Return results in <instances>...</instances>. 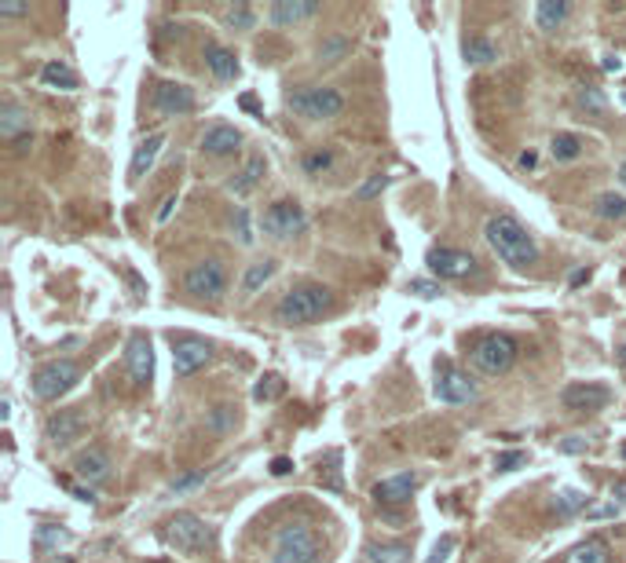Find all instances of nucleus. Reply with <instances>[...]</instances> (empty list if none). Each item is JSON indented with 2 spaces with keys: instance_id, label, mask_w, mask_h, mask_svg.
<instances>
[{
  "instance_id": "nucleus-54",
  "label": "nucleus",
  "mask_w": 626,
  "mask_h": 563,
  "mask_svg": "<svg viewBox=\"0 0 626 563\" xmlns=\"http://www.w3.org/2000/svg\"><path fill=\"white\" fill-rule=\"evenodd\" d=\"M176 205H180V198H176V195H169V198L161 202V209H158V224H165V220L172 216V209H176Z\"/></svg>"
},
{
  "instance_id": "nucleus-18",
  "label": "nucleus",
  "mask_w": 626,
  "mask_h": 563,
  "mask_svg": "<svg viewBox=\"0 0 626 563\" xmlns=\"http://www.w3.org/2000/svg\"><path fill=\"white\" fill-rule=\"evenodd\" d=\"M84 428H88V421H84L81 410H59V414L48 417V425H44V439H48L52 446L63 450V446H70L73 439H81Z\"/></svg>"
},
{
  "instance_id": "nucleus-36",
  "label": "nucleus",
  "mask_w": 626,
  "mask_h": 563,
  "mask_svg": "<svg viewBox=\"0 0 626 563\" xmlns=\"http://www.w3.org/2000/svg\"><path fill=\"white\" fill-rule=\"evenodd\" d=\"M34 541H37V549H41V552H52V549H59V545H66V541H70V530L52 527V523H41V527L34 530Z\"/></svg>"
},
{
  "instance_id": "nucleus-16",
  "label": "nucleus",
  "mask_w": 626,
  "mask_h": 563,
  "mask_svg": "<svg viewBox=\"0 0 626 563\" xmlns=\"http://www.w3.org/2000/svg\"><path fill=\"white\" fill-rule=\"evenodd\" d=\"M111 453L103 450V446H88V450H81L77 457H73V476L81 480V483H88V487H100V483H107L111 480Z\"/></svg>"
},
{
  "instance_id": "nucleus-60",
  "label": "nucleus",
  "mask_w": 626,
  "mask_h": 563,
  "mask_svg": "<svg viewBox=\"0 0 626 563\" xmlns=\"http://www.w3.org/2000/svg\"><path fill=\"white\" fill-rule=\"evenodd\" d=\"M619 183L626 186V161H622V168H619Z\"/></svg>"
},
{
  "instance_id": "nucleus-41",
  "label": "nucleus",
  "mask_w": 626,
  "mask_h": 563,
  "mask_svg": "<svg viewBox=\"0 0 626 563\" xmlns=\"http://www.w3.org/2000/svg\"><path fill=\"white\" fill-rule=\"evenodd\" d=\"M235 421H238V417H235V406H227V403H224V406H213V410H209L206 428H209L213 435H224V432H231V428H235Z\"/></svg>"
},
{
  "instance_id": "nucleus-12",
  "label": "nucleus",
  "mask_w": 626,
  "mask_h": 563,
  "mask_svg": "<svg viewBox=\"0 0 626 563\" xmlns=\"http://www.w3.org/2000/svg\"><path fill=\"white\" fill-rule=\"evenodd\" d=\"M608 403H612V392L604 385H593V381H572L561 392V406L572 410V414H597Z\"/></svg>"
},
{
  "instance_id": "nucleus-23",
  "label": "nucleus",
  "mask_w": 626,
  "mask_h": 563,
  "mask_svg": "<svg viewBox=\"0 0 626 563\" xmlns=\"http://www.w3.org/2000/svg\"><path fill=\"white\" fill-rule=\"evenodd\" d=\"M202 55H206V66H209V73H213L217 81H235V77H238V59H235V52H227L224 44L209 41Z\"/></svg>"
},
{
  "instance_id": "nucleus-33",
  "label": "nucleus",
  "mask_w": 626,
  "mask_h": 563,
  "mask_svg": "<svg viewBox=\"0 0 626 563\" xmlns=\"http://www.w3.org/2000/svg\"><path fill=\"white\" fill-rule=\"evenodd\" d=\"M583 147H586V143H583L575 132H557V136L550 139V150H554L557 161H575V157L583 154Z\"/></svg>"
},
{
  "instance_id": "nucleus-8",
  "label": "nucleus",
  "mask_w": 626,
  "mask_h": 563,
  "mask_svg": "<svg viewBox=\"0 0 626 563\" xmlns=\"http://www.w3.org/2000/svg\"><path fill=\"white\" fill-rule=\"evenodd\" d=\"M432 396L447 406H466V403H477V385L469 381V373H462L451 358H439L436 362V385H432Z\"/></svg>"
},
{
  "instance_id": "nucleus-61",
  "label": "nucleus",
  "mask_w": 626,
  "mask_h": 563,
  "mask_svg": "<svg viewBox=\"0 0 626 563\" xmlns=\"http://www.w3.org/2000/svg\"><path fill=\"white\" fill-rule=\"evenodd\" d=\"M619 358H622V362H626V344H622V348H619Z\"/></svg>"
},
{
  "instance_id": "nucleus-45",
  "label": "nucleus",
  "mask_w": 626,
  "mask_h": 563,
  "mask_svg": "<svg viewBox=\"0 0 626 563\" xmlns=\"http://www.w3.org/2000/svg\"><path fill=\"white\" fill-rule=\"evenodd\" d=\"M407 293H414V297H421V301H432V297H439L443 290L436 286V282H429V278H410V282H407Z\"/></svg>"
},
{
  "instance_id": "nucleus-4",
  "label": "nucleus",
  "mask_w": 626,
  "mask_h": 563,
  "mask_svg": "<svg viewBox=\"0 0 626 563\" xmlns=\"http://www.w3.org/2000/svg\"><path fill=\"white\" fill-rule=\"evenodd\" d=\"M161 538H165L169 549L184 552V556H198V552H209L217 545L213 527L202 516H195V512H176V516H169Z\"/></svg>"
},
{
  "instance_id": "nucleus-51",
  "label": "nucleus",
  "mask_w": 626,
  "mask_h": 563,
  "mask_svg": "<svg viewBox=\"0 0 626 563\" xmlns=\"http://www.w3.org/2000/svg\"><path fill=\"white\" fill-rule=\"evenodd\" d=\"M561 450H564V453H583V450H586V439H583V435H568V439L561 443Z\"/></svg>"
},
{
  "instance_id": "nucleus-14",
  "label": "nucleus",
  "mask_w": 626,
  "mask_h": 563,
  "mask_svg": "<svg viewBox=\"0 0 626 563\" xmlns=\"http://www.w3.org/2000/svg\"><path fill=\"white\" fill-rule=\"evenodd\" d=\"M425 263H429V271H432V274H439V278H447V282L469 278V274L477 271V260H473L469 253H462V249H447V245L429 249Z\"/></svg>"
},
{
  "instance_id": "nucleus-26",
  "label": "nucleus",
  "mask_w": 626,
  "mask_h": 563,
  "mask_svg": "<svg viewBox=\"0 0 626 563\" xmlns=\"http://www.w3.org/2000/svg\"><path fill=\"white\" fill-rule=\"evenodd\" d=\"M363 563H410L407 541H371L363 549Z\"/></svg>"
},
{
  "instance_id": "nucleus-17",
  "label": "nucleus",
  "mask_w": 626,
  "mask_h": 563,
  "mask_svg": "<svg viewBox=\"0 0 626 563\" xmlns=\"http://www.w3.org/2000/svg\"><path fill=\"white\" fill-rule=\"evenodd\" d=\"M418 483H421L418 472H400V476H389V480L374 483L371 498L378 501V509H400V505L410 501V494L418 491Z\"/></svg>"
},
{
  "instance_id": "nucleus-30",
  "label": "nucleus",
  "mask_w": 626,
  "mask_h": 563,
  "mask_svg": "<svg viewBox=\"0 0 626 563\" xmlns=\"http://www.w3.org/2000/svg\"><path fill=\"white\" fill-rule=\"evenodd\" d=\"M586 509H590V494H586V491L568 487V491L554 494V512H557L561 520H568V516H575V512H586Z\"/></svg>"
},
{
  "instance_id": "nucleus-49",
  "label": "nucleus",
  "mask_w": 626,
  "mask_h": 563,
  "mask_svg": "<svg viewBox=\"0 0 626 563\" xmlns=\"http://www.w3.org/2000/svg\"><path fill=\"white\" fill-rule=\"evenodd\" d=\"M586 516L590 520H615L619 516V505L612 501V505H593V509H586Z\"/></svg>"
},
{
  "instance_id": "nucleus-53",
  "label": "nucleus",
  "mask_w": 626,
  "mask_h": 563,
  "mask_svg": "<svg viewBox=\"0 0 626 563\" xmlns=\"http://www.w3.org/2000/svg\"><path fill=\"white\" fill-rule=\"evenodd\" d=\"M294 472V461L290 457H275L272 461V476H290Z\"/></svg>"
},
{
  "instance_id": "nucleus-5",
  "label": "nucleus",
  "mask_w": 626,
  "mask_h": 563,
  "mask_svg": "<svg viewBox=\"0 0 626 563\" xmlns=\"http://www.w3.org/2000/svg\"><path fill=\"white\" fill-rule=\"evenodd\" d=\"M286 107L297 114V118H308V121H330L344 110V96L337 88H315V84H301L286 96Z\"/></svg>"
},
{
  "instance_id": "nucleus-7",
  "label": "nucleus",
  "mask_w": 626,
  "mask_h": 563,
  "mask_svg": "<svg viewBox=\"0 0 626 563\" xmlns=\"http://www.w3.org/2000/svg\"><path fill=\"white\" fill-rule=\"evenodd\" d=\"M184 290L195 301H209V304L224 301V293H227V267H224V260L206 256V260L191 263L188 274H184Z\"/></svg>"
},
{
  "instance_id": "nucleus-44",
  "label": "nucleus",
  "mask_w": 626,
  "mask_h": 563,
  "mask_svg": "<svg viewBox=\"0 0 626 563\" xmlns=\"http://www.w3.org/2000/svg\"><path fill=\"white\" fill-rule=\"evenodd\" d=\"M385 186H389V176H385V172H374V176L360 186V191H355V198H360V202H371V198H378V195L385 191Z\"/></svg>"
},
{
  "instance_id": "nucleus-6",
  "label": "nucleus",
  "mask_w": 626,
  "mask_h": 563,
  "mask_svg": "<svg viewBox=\"0 0 626 563\" xmlns=\"http://www.w3.org/2000/svg\"><path fill=\"white\" fill-rule=\"evenodd\" d=\"M469 362L477 373H484V377H502V373H509L516 362V340L506 333H487L473 344Z\"/></svg>"
},
{
  "instance_id": "nucleus-50",
  "label": "nucleus",
  "mask_w": 626,
  "mask_h": 563,
  "mask_svg": "<svg viewBox=\"0 0 626 563\" xmlns=\"http://www.w3.org/2000/svg\"><path fill=\"white\" fill-rule=\"evenodd\" d=\"M70 494H73L77 501H84V505H96V491H92V487H73V483H70Z\"/></svg>"
},
{
  "instance_id": "nucleus-35",
  "label": "nucleus",
  "mask_w": 626,
  "mask_h": 563,
  "mask_svg": "<svg viewBox=\"0 0 626 563\" xmlns=\"http://www.w3.org/2000/svg\"><path fill=\"white\" fill-rule=\"evenodd\" d=\"M301 168H304L308 176H323V172H330V168H333V150H330V147H315V150H308V154L301 157Z\"/></svg>"
},
{
  "instance_id": "nucleus-24",
  "label": "nucleus",
  "mask_w": 626,
  "mask_h": 563,
  "mask_svg": "<svg viewBox=\"0 0 626 563\" xmlns=\"http://www.w3.org/2000/svg\"><path fill=\"white\" fill-rule=\"evenodd\" d=\"M161 147H165V136H161V132L147 136V139H143V143L136 147V154H132V165H129V179H132V183H136V179H143V176L150 172V165L158 161Z\"/></svg>"
},
{
  "instance_id": "nucleus-15",
  "label": "nucleus",
  "mask_w": 626,
  "mask_h": 563,
  "mask_svg": "<svg viewBox=\"0 0 626 563\" xmlns=\"http://www.w3.org/2000/svg\"><path fill=\"white\" fill-rule=\"evenodd\" d=\"M125 369L136 388H147L154 381V348H150V337L147 333H132L129 337V348H125Z\"/></svg>"
},
{
  "instance_id": "nucleus-52",
  "label": "nucleus",
  "mask_w": 626,
  "mask_h": 563,
  "mask_svg": "<svg viewBox=\"0 0 626 563\" xmlns=\"http://www.w3.org/2000/svg\"><path fill=\"white\" fill-rule=\"evenodd\" d=\"M612 501H615V505H619V509H622V505H626V476H619V480H615V483H612Z\"/></svg>"
},
{
  "instance_id": "nucleus-11",
  "label": "nucleus",
  "mask_w": 626,
  "mask_h": 563,
  "mask_svg": "<svg viewBox=\"0 0 626 563\" xmlns=\"http://www.w3.org/2000/svg\"><path fill=\"white\" fill-rule=\"evenodd\" d=\"M150 107L158 118H184L195 110V91L180 81H158L150 91Z\"/></svg>"
},
{
  "instance_id": "nucleus-22",
  "label": "nucleus",
  "mask_w": 626,
  "mask_h": 563,
  "mask_svg": "<svg viewBox=\"0 0 626 563\" xmlns=\"http://www.w3.org/2000/svg\"><path fill=\"white\" fill-rule=\"evenodd\" d=\"M264 179V157L260 154H253L231 179H227V191L235 195V198H246L249 191H256V183Z\"/></svg>"
},
{
  "instance_id": "nucleus-59",
  "label": "nucleus",
  "mask_w": 626,
  "mask_h": 563,
  "mask_svg": "<svg viewBox=\"0 0 626 563\" xmlns=\"http://www.w3.org/2000/svg\"><path fill=\"white\" fill-rule=\"evenodd\" d=\"M586 278H590V271H572V286H583Z\"/></svg>"
},
{
  "instance_id": "nucleus-42",
  "label": "nucleus",
  "mask_w": 626,
  "mask_h": 563,
  "mask_svg": "<svg viewBox=\"0 0 626 563\" xmlns=\"http://www.w3.org/2000/svg\"><path fill=\"white\" fill-rule=\"evenodd\" d=\"M209 476H213V472H206V468H195V472H184V476H176L169 491H172V494H188V491L202 487V483H206Z\"/></svg>"
},
{
  "instance_id": "nucleus-56",
  "label": "nucleus",
  "mask_w": 626,
  "mask_h": 563,
  "mask_svg": "<svg viewBox=\"0 0 626 563\" xmlns=\"http://www.w3.org/2000/svg\"><path fill=\"white\" fill-rule=\"evenodd\" d=\"M381 512V520H389V523H403V512H396V509H378Z\"/></svg>"
},
{
  "instance_id": "nucleus-25",
  "label": "nucleus",
  "mask_w": 626,
  "mask_h": 563,
  "mask_svg": "<svg viewBox=\"0 0 626 563\" xmlns=\"http://www.w3.org/2000/svg\"><path fill=\"white\" fill-rule=\"evenodd\" d=\"M568 15H572L568 0H539V5H535V23H539V30H546V33L561 30L568 23Z\"/></svg>"
},
{
  "instance_id": "nucleus-62",
  "label": "nucleus",
  "mask_w": 626,
  "mask_h": 563,
  "mask_svg": "<svg viewBox=\"0 0 626 563\" xmlns=\"http://www.w3.org/2000/svg\"><path fill=\"white\" fill-rule=\"evenodd\" d=\"M622 457H626V446H622Z\"/></svg>"
},
{
  "instance_id": "nucleus-19",
  "label": "nucleus",
  "mask_w": 626,
  "mask_h": 563,
  "mask_svg": "<svg viewBox=\"0 0 626 563\" xmlns=\"http://www.w3.org/2000/svg\"><path fill=\"white\" fill-rule=\"evenodd\" d=\"M312 15H319V0H275V5L267 8V23L279 26V30L297 26Z\"/></svg>"
},
{
  "instance_id": "nucleus-3",
  "label": "nucleus",
  "mask_w": 626,
  "mask_h": 563,
  "mask_svg": "<svg viewBox=\"0 0 626 563\" xmlns=\"http://www.w3.org/2000/svg\"><path fill=\"white\" fill-rule=\"evenodd\" d=\"M323 538L312 523H286L272 538V563H319Z\"/></svg>"
},
{
  "instance_id": "nucleus-28",
  "label": "nucleus",
  "mask_w": 626,
  "mask_h": 563,
  "mask_svg": "<svg viewBox=\"0 0 626 563\" xmlns=\"http://www.w3.org/2000/svg\"><path fill=\"white\" fill-rule=\"evenodd\" d=\"M275 271H279L275 260H256V263H249L246 274H242V297H253L260 286H267V282L275 278Z\"/></svg>"
},
{
  "instance_id": "nucleus-34",
  "label": "nucleus",
  "mask_w": 626,
  "mask_h": 563,
  "mask_svg": "<svg viewBox=\"0 0 626 563\" xmlns=\"http://www.w3.org/2000/svg\"><path fill=\"white\" fill-rule=\"evenodd\" d=\"M593 216H597V220H626V198L615 195V191L601 195V198L593 202Z\"/></svg>"
},
{
  "instance_id": "nucleus-13",
  "label": "nucleus",
  "mask_w": 626,
  "mask_h": 563,
  "mask_svg": "<svg viewBox=\"0 0 626 563\" xmlns=\"http://www.w3.org/2000/svg\"><path fill=\"white\" fill-rule=\"evenodd\" d=\"M209 355H213V348H209V340H202V337H176L172 340V369H176V377H191V373H198L206 362H209Z\"/></svg>"
},
{
  "instance_id": "nucleus-20",
  "label": "nucleus",
  "mask_w": 626,
  "mask_h": 563,
  "mask_svg": "<svg viewBox=\"0 0 626 563\" xmlns=\"http://www.w3.org/2000/svg\"><path fill=\"white\" fill-rule=\"evenodd\" d=\"M238 147H242V132L235 125H209L202 136V154H209V157H227Z\"/></svg>"
},
{
  "instance_id": "nucleus-27",
  "label": "nucleus",
  "mask_w": 626,
  "mask_h": 563,
  "mask_svg": "<svg viewBox=\"0 0 626 563\" xmlns=\"http://www.w3.org/2000/svg\"><path fill=\"white\" fill-rule=\"evenodd\" d=\"M561 563H612V545L604 538H586Z\"/></svg>"
},
{
  "instance_id": "nucleus-57",
  "label": "nucleus",
  "mask_w": 626,
  "mask_h": 563,
  "mask_svg": "<svg viewBox=\"0 0 626 563\" xmlns=\"http://www.w3.org/2000/svg\"><path fill=\"white\" fill-rule=\"evenodd\" d=\"M535 161H539V157H535V150H524L520 154V168H535Z\"/></svg>"
},
{
  "instance_id": "nucleus-10",
  "label": "nucleus",
  "mask_w": 626,
  "mask_h": 563,
  "mask_svg": "<svg viewBox=\"0 0 626 563\" xmlns=\"http://www.w3.org/2000/svg\"><path fill=\"white\" fill-rule=\"evenodd\" d=\"M260 227H264V234H267V238H279V242H286V238H297V234L308 227V216H304V209H301L297 202L283 198V202H272V205H267V213H264Z\"/></svg>"
},
{
  "instance_id": "nucleus-9",
  "label": "nucleus",
  "mask_w": 626,
  "mask_h": 563,
  "mask_svg": "<svg viewBox=\"0 0 626 563\" xmlns=\"http://www.w3.org/2000/svg\"><path fill=\"white\" fill-rule=\"evenodd\" d=\"M77 381H81V366L77 362H70V358H52V362H44L37 373H34V396L37 399H59V396H66L70 388H77Z\"/></svg>"
},
{
  "instance_id": "nucleus-40",
  "label": "nucleus",
  "mask_w": 626,
  "mask_h": 563,
  "mask_svg": "<svg viewBox=\"0 0 626 563\" xmlns=\"http://www.w3.org/2000/svg\"><path fill=\"white\" fill-rule=\"evenodd\" d=\"M348 48H352V41L348 37H326L323 44H319V62H326V66H333V62H341L344 55H348Z\"/></svg>"
},
{
  "instance_id": "nucleus-32",
  "label": "nucleus",
  "mask_w": 626,
  "mask_h": 563,
  "mask_svg": "<svg viewBox=\"0 0 626 563\" xmlns=\"http://www.w3.org/2000/svg\"><path fill=\"white\" fill-rule=\"evenodd\" d=\"M319 487H326V491H344V480H341V450H330V453H326V464L319 461Z\"/></svg>"
},
{
  "instance_id": "nucleus-38",
  "label": "nucleus",
  "mask_w": 626,
  "mask_h": 563,
  "mask_svg": "<svg viewBox=\"0 0 626 563\" xmlns=\"http://www.w3.org/2000/svg\"><path fill=\"white\" fill-rule=\"evenodd\" d=\"M253 23H256V15H253V8L246 5V0H238V5H231L224 12V26L227 30H253Z\"/></svg>"
},
{
  "instance_id": "nucleus-2",
  "label": "nucleus",
  "mask_w": 626,
  "mask_h": 563,
  "mask_svg": "<svg viewBox=\"0 0 626 563\" xmlns=\"http://www.w3.org/2000/svg\"><path fill=\"white\" fill-rule=\"evenodd\" d=\"M330 308H333V290L319 286V282H304V286H294L275 304V322L279 326H308V322H319Z\"/></svg>"
},
{
  "instance_id": "nucleus-1",
  "label": "nucleus",
  "mask_w": 626,
  "mask_h": 563,
  "mask_svg": "<svg viewBox=\"0 0 626 563\" xmlns=\"http://www.w3.org/2000/svg\"><path fill=\"white\" fill-rule=\"evenodd\" d=\"M484 238H487L491 253L502 263H509L513 271H527V267L539 263V245H535V238L527 234V227L509 213L491 216L487 227H484Z\"/></svg>"
},
{
  "instance_id": "nucleus-39",
  "label": "nucleus",
  "mask_w": 626,
  "mask_h": 563,
  "mask_svg": "<svg viewBox=\"0 0 626 563\" xmlns=\"http://www.w3.org/2000/svg\"><path fill=\"white\" fill-rule=\"evenodd\" d=\"M575 107L586 110V114H604L608 110V100H604L601 88H579L575 91Z\"/></svg>"
},
{
  "instance_id": "nucleus-21",
  "label": "nucleus",
  "mask_w": 626,
  "mask_h": 563,
  "mask_svg": "<svg viewBox=\"0 0 626 563\" xmlns=\"http://www.w3.org/2000/svg\"><path fill=\"white\" fill-rule=\"evenodd\" d=\"M23 136H30V114L15 100H5V103H0V139L15 143Z\"/></svg>"
},
{
  "instance_id": "nucleus-46",
  "label": "nucleus",
  "mask_w": 626,
  "mask_h": 563,
  "mask_svg": "<svg viewBox=\"0 0 626 563\" xmlns=\"http://www.w3.org/2000/svg\"><path fill=\"white\" fill-rule=\"evenodd\" d=\"M451 552H455V534H443V538L432 545V556H429L425 563H447V559H451Z\"/></svg>"
},
{
  "instance_id": "nucleus-48",
  "label": "nucleus",
  "mask_w": 626,
  "mask_h": 563,
  "mask_svg": "<svg viewBox=\"0 0 626 563\" xmlns=\"http://www.w3.org/2000/svg\"><path fill=\"white\" fill-rule=\"evenodd\" d=\"M26 12H30V5H23V0H5V5H0V19H19Z\"/></svg>"
},
{
  "instance_id": "nucleus-55",
  "label": "nucleus",
  "mask_w": 626,
  "mask_h": 563,
  "mask_svg": "<svg viewBox=\"0 0 626 563\" xmlns=\"http://www.w3.org/2000/svg\"><path fill=\"white\" fill-rule=\"evenodd\" d=\"M601 70H604V73H619V70H622V62H619L615 55H604V62H601Z\"/></svg>"
},
{
  "instance_id": "nucleus-47",
  "label": "nucleus",
  "mask_w": 626,
  "mask_h": 563,
  "mask_svg": "<svg viewBox=\"0 0 626 563\" xmlns=\"http://www.w3.org/2000/svg\"><path fill=\"white\" fill-rule=\"evenodd\" d=\"M524 461H527L524 450H506V453L495 457V468H498V472H513V468H520Z\"/></svg>"
},
{
  "instance_id": "nucleus-37",
  "label": "nucleus",
  "mask_w": 626,
  "mask_h": 563,
  "mask_svg": "<svg viewBox=\"0 0 626 563\" xmlns=\"http://www.w3.org/2000/svg\"><path fill=\"white\" fill-rule=\"evenodd\" d=\"M283 392H286V381L279 377V373H267L264 381H256L253 399H256V403H275V399H283Z\"/></svg>"
},
{
  "instance_id": "nucleus-58",
  "label": "nucleus",
  "mask_w": 626,
  "mask_h": 563,
  "mask_svg": "<svg viewBox=\"0 0 626 563\" xmlns=\"http://www.w3.org/2000/svg\"><path fill=\"white\" fill-rule=\"evenodd\" d=\"M242 110H249V114H260V107H256V100H253V96H242Z\"/></svg>"
},
{
  "instance_id": "nucleus-31",
  "label": "nucleus",
  "mask_w": 626,
  "mask_h": 563,
  "mask_svg": "<svg viewBox=\"0 0 626 563\" xmlns=\"http://www.w3.org/2000/svg\"><path fill=\"white\" fill-rule=\"evenodd\" d=\"M462 55H466V62H473V66H484V62H495L498 59V48L487 41V37H466V44H462Z\"/></svg>"
},
{
  "instance_id": "nucleus-43",
  "label": "nucleus",
  "mask_w": 626,
  "mask_h": 563,
  "mask_svg": "<svg viewBox=\"0 0 626 563\" xmlns=\"http://www.w3.org/2000/svg\"><path fill=\"white\" fill-rule=\"evenodd\" d=\"M231 231H235V238L242 242V245H253V227H249V209L246 205H238L235 209V216H231Z\"/></svg>"
},
{
  "instance_id": "nucleus-29",
  "label": "nucleus",
  "mask_w": 626,
  "mask_h": 563,
  "mask_svg": "<svg viewBox=\"0 0 626 563\" xmlns=\"http://www.w3.org/2000/svg\"><path fill=\"white\" fill-rule=\"evenodd\" d=\"M41 81H44V88H55V91H73V88H77V73H73V70H70L63 59L44 62Z\"/></svg>"
}]
</instances>
